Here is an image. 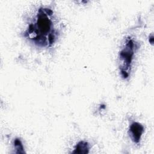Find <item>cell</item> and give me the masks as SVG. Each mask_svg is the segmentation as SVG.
I'll use <instances>...</instances> for the list:
<instances>
[{
    "instance_id": "cell-1",
    "label": "cell",
    "mask_w": 154,
    "mask_h": 154,
    "mask_svg": "<svg viewBox=\"0 0 154 154\" xmlns=\"http://www.w3.org/2000/svg\"><path fill=\"white\" fill-rule=\"evenodd\" d=\"M60 35L54 11L47 7H40L29 21L23 36L35 46L52 47Z\"/></svg>"
},
{
    "instance_id": "cell-2",
    "label": "cell",
    "mask_w": 154,
    "mask_h": 154,
    "mask_svg": "<svg viewBox=\"0 0 154 154\" xmlns=\"http://www.w3.org/2000/svg\"><path fill=\"white\" fill-rule=\"evenodd\" d=\"M135 45L134 40L129 38L126 40L125 46L119 53V64L122 76L126 79L129 76L132 60L134 59Z\"/></svg>"
},
{
    "instance_id": "cell-3",
    "label": "cell",
    "mask_w": 154,
    "mask_h": 154,
    "mask_svg": "<svg viewBox=\"0 0 154 154\" xmlns=\"http://www.w3.org/2000/svg\"><path fill=\"white\" fill-rule=\"evenodd\" d=\"M144 132V126L137 122H133L129 126V134L134 143H139L143 134Z\"/></svg>"
},
{
    "instance_id": "cell-4",
    "label": "cell",
    "mask_w": 154,
    "mask_h": 154,
    "mask_svg": "<svg viewBox=\"0 0 154 154\" xmlns=\"http://www.w3.org/2000/svg\"><path fill=\"white\" fill-rule=\"evenodd\" d=\"M90 145L88 142L85 141H79L75 146L73 153H79V154H86L89 152Z\"/></svg>"
},
{
    "instance_id": "cell-5",
    "label": "cell",
    "mask_w": 154,
    "mask_h": 154,
    "mask_svg": "<svg viewBox=\"0 0 154 154\" xmlns=\"http://www.w3.org/2000/svg\"><path fill=\"white\" fill-rule=\"evenodd\" d=\"M15 153H24V148L21 140L19 138H15L13 142Z\"/></svg>"
}]
</instances>
